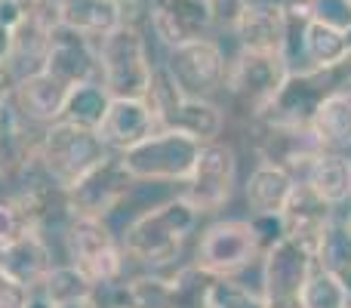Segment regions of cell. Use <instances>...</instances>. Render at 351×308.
I'll list each match as a JSON object with an SVG mask.
<instances>
[{
  "instance_id": "cell-36",
  "label": "cell",
  "mask_w": 351,
  "mask_h": 308,
  "mask_svg": "<svg viewBox=\"0 0 351 308\" xmlns=\"http://www.w3.org/2000/svg\"><path fill=\"white\" fill-rule=\"evenodd\" d=\"M31 303V290L19 287L10 274L0 268V308H28Z\"/></svg>"
},
{
  "instance_id": "cell-3",
  "label": "cell",
  "mask_w": 351,
  "mask_h": 308,
  "mask_svg": "<svg viewBox=\"0 0 351 308\" xmlns=\"http://www.w3.org/2000/svg\"><path fill=\"white\" fill-rule=\"evenodd\" d=\"M99 49V80L111 99H145L154 65L148 59L145 34L139 25H121L102 40Z\"/></svg>"
},
{
  "instance_id": "cell-37",
  "label": "cell",
  "mask_w": 351,
  "mask_h": 308,
  "mask_svg": "<svg viewBox=\"0 0 351 308\" xmlns=\"http://www.w3.org/2000/svg\"><path fill=\"white\" fill-rule=\"evenodd\" d=\"M327 71L336 86V96H351V53H346L333 65H327Z\"/></svg>"
},
{
  "instance_id": "cell-17",
  "label": "cell",
  "mask_w": 351,
  "mask_h": 308,
  "mask_svg": "<svg viewBox=\"0 0 351 308\" xmlns=\"http://www.w3.org/2000/svg\"><path fill=\"white\" fill-rule=\"evenodd\" d=\"M68 86L59 84L56 78H49L47 71H34L25 74V78L16 80L12 86V102L22 111V117L28 123H40V127H49V123L62 121L65 115V102H68Z\"/></svg>"
},
{
  "instance_id": "cell-27",
  "label": "cell",
  "mask_w": 351,
  "mask_h": 308,
  "mask_svg": "<svg viewBox=\"0 0 351 308\" xmlns=\"http://www.w3.org/2000/svg\"><path fill=\"white\" fill-rule=\"evenodd\" d=\"M34 293L47 305H59V303H74V299H96V284L80 268L65 262V265H53V272L47 274V281Z\"/></svg>"
},
{
  "instance_id": "cell-8",
  "label": "cell",
  "mask_w": 351,
  "mask_h": 308,
  "mask_svg": "<svg viewBox=\"0 0 351 308\" xmlns=\"http://www.w3.org/2000/svg\"><path fill=\"white\" fill-rule=\"evenodd\" d=\"M315 253L284 237L262 253V296L268 308H302L305 287L315 274Z\"/></svg>"
},
{
  "instance_id": "cell-42",
  "label": "cell",
  "mask_w": 351,
  "mask_h": 308,
  "mask_svg": "<svg viewBox=\"0 0 351 308\" xmlns=\"http://www.w3.org/2000/svg\"><path fill=\"white\" fill-rule=\"evenodd\" d=\"M28 308H47V303H43L37 293H31V303H28Z\"/></svg>"
},
{
  "instance_id": "cell-23",
  "label": "cell",
  "mask_w": 351,
  "mask_h": 308,
  "mask_svg": "<svg viewBox=\"0 0 351 308\" xmlns=\"http://www.w3.org/2000/svg\"><path fill=\"white\" fill-rule=\"evenodd\" d=\"M59 25L90 37V40H102L105 34L123 25V12L117 0H62Z\"/></svg>"
},
{
  "instance_id": "cell-38",
  "label": "cell",
  "mask_w": 351,
  "mask_h": 308,
  "mask_svg": "<svg viewBox=\"0 0 351 308\" xmlns=\"http://www.w3.org/2000/svg\"><path fill=\"white\" fill-rule=\"evenodd\" d=\"M12 40H16V31L0 25V65H6L12 56Z\"/></svg>"
},
{
  "instance_id": "cell-35",
  "label": "cell",
  "mask_w": 351,
  "mask_h": 308,
  "mask_svg": "<svg viewBox=\"0 0 351 308\" xmlns=\"http://www.w3.org/2000/svg\"><path fill=\"white\" fill-rule=\"evenodd\" d=\"M250 225H253V231H256V241H259L262 253L287 237L284 216H250Z\"/></svg>"
},
{
  "instance_id": "cell-18",
  "label": "cell",
  "mask_w": 351,
  "mask_h": 308,
  "mask_svg": "<svg viewBox=\"0 0 351 308\" xmlns=\"http://www.w3.org/2000/svg\"><path fill=\"white\" fill-rule=\"evenodd\" d=\"M333 219H336V206H330L321 194H315L299 179L290 194V204H287V210H284L287 237H293L296 244H302V247H308L311 253H315L324 231H327V225L333 222Z\"/></svg>"
},
{
  "instance_id": "cell-29",
  "label": "cell",
  "mask_w": 351,
  "mask_h": 308,
  "mask_svg": "<svg viewBox=\"0 0 351 308\" xmlns=\"http://www.w3.org/2000/svg\"><path fill=\"white\" fill-rule=\"evenodd\" d=\"M346 53H351L348 34L308 22V28H305V68H327L339 62Z\"/></svg>"
},
{
  "instance_id": "cell-6",
  "label": "cell",
  "mask_w": 351,
  "mask_h": 308,
  "mask_svg": "<svg viewBox=\"0 0 351 308\" xmlns=\"http://www.w3.org/2000/svg\"><path fill=\"white\" fill-rule=\"evenodd\" d=\"M262 256L250 219H219L200 231L191 265L204 278H237Z\"/></svg>"
},
{
  "instance_id": "cell-32",
  "label": "cell",
  "mask_w": 351,
  "mask_h": 308,
  "mask_svg": "<svg viewBox=\"0 0 351 308\" xmlns=\"http://www.w3.org/2000/svg\"><path fill=\"white\" fill-rule=\"evenodd\" d=\"M308 22L327 25L333 31L348 34L351 31V0H296Z\"/></svg>"
},
{
  "instance_id": "cell-45",
  "label": "cell",
  "mask_w": 351,
  "mask_h": 308,
  "mask_svg": "<svg viewBox=\"0 0 351 308\" xmlns=\"http://www.w3.org/2000/svg\"><path fill=\"white\" fill-rule=\"evenodd\" d=\"M348 225H351V216H348Z\"/></svg>"
},
{
  "instance_id": "cell-43",
  "label": "cell",
  "mask_w": 351,
  "mask_h": 308,
  "mask_svg": "<svg viewBox=\"0 0 351 308\" xmlns=\"http://www.w3.org/2000/svg\"><path fill=\"white\" fill-rule=\"evenodd\" d=\"M346 308H351V296H348V303H346Z\"/></svg>"
},
{
  "instance_id": "cell-20",
  "label": "cell",
  "mask_w": 351,
  "mask_h": 308,
  "mask_svg": "<svg viewBox=\"0 0 351 308\" xmlns=\"http://www.w3.org/2000/svg\"><path fill=\"white\" fill-rule=\"evenodd\" d=\"M287 34V0H250L243 22L237 28L241 49L280 56Z\"/></svg>"
},
{
  "instance_id": "cell-1",
  "label": "cell",
  "mask_w": 351,
  "mask_h": 308,
  "mask_svg": "<svg viewBox=\"0 0 351 308\" xmlns=\"http://www.w3.org/2000/svg\"><path fill=\"white\" fill-rule=\"evenodd\" d=\"M197 222L200 213L182 194H176L139 213L117 237L127 259L148 268H167L176 265L185 241L197 231Z\"/></svg>"
},
{
  "instance_id": "cell-40",
  "label": "cell",
  "mask_w": 351,
  "mask_h": 308,
  "mask_svg": "<svg viewBox=\"0 0 351 308\" xmlns=\"http://www.w3.org/2000/svg\"><path fill=\"white\" fill-rule=\"evenodd\" d=\"M28 6H34V10H43V12H53V16H59L62 0H28Z\"/></svg>"
},
{
  "instance_id": "cell-21",
  "label": "cell",
  "mask_w": 351,
  "mask_h": 308,
  "mask_svg": "<svg viewBox=\"0 0 351 308\" xmlns=\"http://www.w3.org/2000/svg\"><path fill=\"white\" fill-rule=\"evenodd\" d=\"M296 182V176L274 163H256V169L247 176V185H243L250 216H284Z\"/></svg>"
},
{
  "instance_id": "cell-13",
  "label": "cell",
  "mask_w": 351,
  "mask_h": 308,
  "mask_svg": "<svg viewBox=\"0 0 351 308\" xmlns=\"http://www.w3.org/2000/svg\"><path fill=\"white\" fill-rule=\"evenodd\" d=\"M40 71H47L49 78L65 84L68 90H71V86H80V84H90V80H99L96 40L65 28V25H56V28L49 31Z\"/></svg>"
},
{
  "instance_id": "cell-33",
  "label": "cell",
  "mask_w": 351,
  "mask_h": 308,
  "mask_svg": "<svg viewBox=\"0 0 351 308\" xmlns=\"http://www.w3.org/2000/svg\"><path fill=\"white\" fill-rule=\"evenodd\" d=\"M31 231L28 216L22 213V206L16 204L12 198L0 200V250H6L10 244H16L22 235Z\"/></svg>"
},
{
  "instance_id": "cell-9",
  "label": "cell",
  "mask_w": 351,
  "mask_h": 308,
  "mask_svg": "<svg viewBox=\"0 0 351 308\" xmlns=\"http://www.w3.org/2000/svg\"><path fill=\"white\" fill-rule=\"evenodd\" d=\"M133 185H136V179L127 173L121 154H108L90 173L80 176L71 188L62 191V204H65L68 216L108 219L127 200Z\"/></svg>"
},
{
  "instance_id": "cell-25",
  "label": "cell",
  "mask_w": 351,
  "mask_h": 308,
  "mask_svg": "<svg viewBox=\"0 0 351 308\" xmlns=\"http://www.w3.org/2000/svg\"><path fill=\"white\" fill-rule=\"evenodd\" d=\"M315 262L321 272L333 274L351 296V225H348V219L336 216L327 225V231H324L321 244L315 250Z\"/></svg>"
},
{
  "instance_id": "cell-15",
  "label": "cell",
  "mask_w": 351,
  "mask_h": 308,
  "mask_svg": "<svg viewBox=\"0 0 351 308\" xmlns=\"http://www.w3.org/2000/svg\"><path fill=\"white\" fill-rule=\"evenodd\" d=\"M256 152L259 163H274L296 176L305 173L317 154H324V145L311 127H262Z\"/></svg>"
},
{
  "instance_id": "cell-39",
  "label": "cell",
  "mask_w": 351,
  "mask_h": 308,
  "mask_svg": "<svg viewBox=\"0 0 351 308\" xmlns=\"http://www.w3.org/2000/svg\"><path fill=\"white\" fill-rule=\"evenodd\" d=\"M16 86V74L10 71V65H0V99H6Z\"/></svg>"
},
{
  "instance_id": "cell-26",
  "label": "cell",
  "mask_w": 351,
  "mask_h": 308,
  "mask_svg": "<svg viewBox=\"0 0 351 308\" xmlns=\"http://www.w3.org/2000/svg\"><path fill=\"white\" fill-rule=\"evenodd\" d=\"M324 152H351V96H330L311 121Z\"/></svg>"
},
{
  "instance_id": "cell-22",
  "label": "cell",
  "mask_w": 351,
  "mask_h": 308,
  "mask_svg": "<svg viewBox=\"0 0 351 308\" xmlns=\"http://www.w3.org/2000/svg\"><path fill=\"white\" fill-rule=\"evenodd\" d=\"M37 142L31 139L28 121L16 108L12 93L0 99V179H16L37 154Z\"/></svg>"
},
{
  "instance_id": "cell-16",
  "label": "cell",
  "mask_w": 351,
  "mask_h": 308,
  "mask_svg": "<svg viewBox=\"0 0 351 308\" xmlns=\"http://www.w3.org/2000/svg\"><path fill=\"white\" fill-rule=\"evenodd\" d=\"M96 133L111 154H123L145 142L152 133H158V121L145 99H111L108 115Z\"/></svg>"
},
{
  "instance_id": "cell-31",
  "label": "cell",
  "mask_w": 351,
  "mask_h": 308,
  "mask_svg": "<svg viewBox=\"0 0 351 308\" xmlns=\"http://www.w3.org/2000/svg\"><path fill=\"white\" fill-rule=\"evenodd\" d=\"M348 303V293L333 274L321 272L315 268L311 274L308 287H305V296H302V308H346Z\"/></svg>"
},
{
  "instance_id": "cell-12",
  "label": "cell",
  "mask_w": 351,
  "mask_h": 308,
  "mask_svg": "<svg viewBox=\"0 0 351 308\" xmlns=\"http://www.w3.org/2000/svg\"><path fill=\"white\" fill-rule=\"evenodd\" d=\"M167 71L173 74L176 86L182 96L191 99H210L216 90L225 86V74H228V59H225L222 47L210 37H197V40L179 43L167 56Z\"/></svg>"
},
{
  "instance_id": "cell-10",
  "label": "cell",
  "mask_w": 351,
  "mask_h": 308,
  "mask_svg": "<svg viewBox=\"0 0 351 308\" xmlns=\"http://www.w3.org/2000/svg\"><path fill=\"white\" fill-rule=\"evenodd\" d=\"M290 68L274 53H253L241 49L234 59H228V74H225V90L250 111V117H259L278 96L280 84L287 80Z\"/></svg>"
},
{
  "instance_id": "cell-11",
  "label": "cell",
  "mask_w": 351,
  "mask_h": 308,
  "mask_svg": "<svg viewBox=\"0 0 351 308\" xmlns=\"http://www.w3.org/2000/svg\"><path fill=\"white\" fill-rule=\"evenodd\" d=\"M234 185H237V154L228 142L216 139L200 145L197 163H194L191 176H188L182 198L200 216H210V213H219L228 204L231 194H234Z\"/></svg>"
},
{
  "instance_id": "cell-5",
  "label": "cell",
  "mask_w": 351,
  "mask_h": 308,
  "mask_svg": "<svg viewBox=\"0 0 351 308\" xmlns=\"http://www.w3.org/2000/svg\"><path fill=\"white\" fill-rule=\"evenodd\" d=\"M65 250H68V262L74 268H80L96 287L117 284L123 278L127 253H123L121 237L114 235L108 219L68 216Z\"/></svg>"
},
{
  "instance_id": "cell-41",
  "label": "cell",
  "mask_w": 351,
  "mask_h": 308,
  "mask_svg": "<svg viewBox=\"0 0 351 308\" xmlns=\"http://www.w3.org/2000/svg\"><path fill=\"white\" fill-rule=\"evenodd\" d=\"M47 308H99L96 299H74V303H59V305H47Z\"/></svg>"
},
{
  "instance_id": "cell-44",
  "label": "cell",
  "mask_w": 351,
  "mask_h": 308,
  "mask_svg": "<svg viewBox=\"0 0 351 308\" xmlns=\"http://www.w3.org/2000/svg\"><path fill=\"white\" fill-rule=\"evenodd\" d=\"M121 308H130V305H121Z\"/></svg>"
},
{
  "instance_id": "cell-24",
  "label": "cell",
  "mask_w": 351,
  "mask_h": 308,
  "mask_svg": "<svg viewBox=\"0 0 351 308\" xmlns=\"http://www.w3.org/2000/svg\"><path fill=\"white\" fill-rule=\"evenodd\" d=\"M302 182L315 194H321L330 206H346L351 200V154L348 152H324L311 161L302 173Z\"/></svg>"
},
{
  "instance_id": "cell-14",
  "label": "cell",
  "mask_w": 351,
  "mask_h": 308,
  "mask_svg": "<svg viewBox=\"0 0 351 308\" xmlns=\"http://www.w3.org/2000/svg\"><path fill=\"white\" fill-rule=\"evenodd\" d=\"M148 25H152L154 37L167 49H173L179 43L206 37V31L213 28V19L206 0H154L148 6Z\"/></svg>"
},
{
  "instance_id": "cell-2",
  "label": "cell",
  "mask_w": 351,
  "mask_h": 308,
  "mask_svg": "<svg viewBox=\"0 0 351 308\" xmlns=\"http://www.w3.org/2000/svg\"><path fill=\"white\" fill-rule=\"evenodd\" d=\"M145 102H148V108H152L154 121H158V130L185 133V136H191V139H197L200 145L216 142L225 130V111L219 108L213 99L182 96V90L176 86L167 65H154Z\"/></svg>"
},
{
  "instance_id": "cell-7",
  "label": "cell",
  "mask_w": 351,
  "mask_h": 308,
  "mask_svg": "<svg viewBox=\"0 0 351 308\" xmlns=\"http://www.w3.org/2000/svg\"><path fill=\"white\" fill-rule=\"evenodd\" d=\"M200 154V142L176 130H158L145 142L121 154L136 182H182L185 185Z\"/></svg>"
},
{
  "instance_id": "cell-19",
  "label": "cell",
  "mask_w": 351,
  "mask_h": 308,
  "mask_svg": "<svg viewBox=\"0 0 351 308\" xmlns=\"http://www.w3.org/2000/svg\"><path fill=\"white\" fill-rule=\"evenodd\" d=\"M53 265H56L53 250H49L40 228H31L28 235H22L16 244L0 250V268H3L19 287H25V290H31V293L47 281Z\"/></svg>"
},
{
  "instance_id": "cell-28",
  "label": "cell",
  "mask_w": 351,
  "mask_h": 308,
  "mask_svg": "<svg viewBox=\"0 0 351 308\" xmlns=\"http://www.w3.org/2000/svg\"><path fill=\"white\" fill-rule=\"evenodd\" d=\"M108 105H111V96L102 86V80H90V84L71 86L62 121H71V123H80V127L99 130V123H102L105 115H108Z\"/></svg>"
},
{
  "instance_id": "cell-30",
  "label": "cell",
  "mask_w": 351,
  "mask_h": 308,
  "mask_svg": "<svg viewBox=\"0 0 351 308\" xmlns=\"http://www.w3.org/2000/svg\"><path fill=\"white\" fill-rule=\"evenodd\" d=\"M204 308H268V303L237 278H210L204 287Z\"/></svg>"
},
{
  "instance_id": "cell-4",
  "label": "cell",
  "mask_w": 351,
  "mask_h": 308,
  "mask_svg": "<svg viewBox=\"0 0 351 308\" xmlns=\"http://www.w3.org/2000/svg\"><path fill=\"white\" fill-rule=\"evenodd\" d=\"M111 152L99 139L96 130L80 127L71 121H56L43 127V136L37 142V161L47 169V176L59 185V191L71 188L84 173H90L99 161H105Z\"/></svg>"
},
{
  "instance_id": "cell-34",
  "label": "cell",
  "mask_w": 351,
  "mask_h": 308,
  "mask_svg": "<svg viewBox=\"0 0 351 308\" xmlns=\"http://www.w3.org/2000/svg\"><path fill=\"white\" fill-rule=\"evenodd\" d=\"M206 6H210L213 28L237 34V28H241V22H243V12H247L250 0H206Z\"/></svg>"
}]
</instances>
